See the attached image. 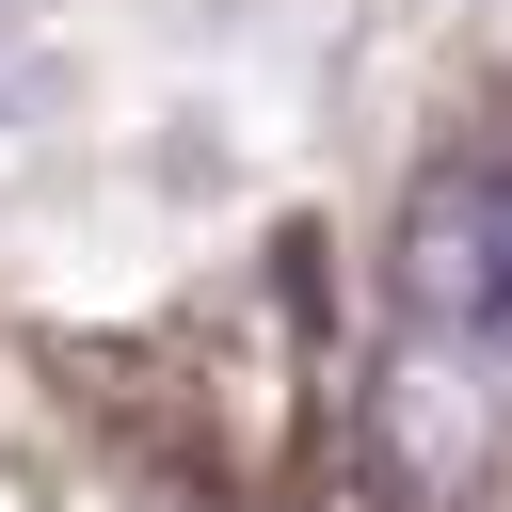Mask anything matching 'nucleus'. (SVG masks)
Listing matches in <instances>:
<instances>
[{"label": "nucleus", "mask_w": 512, "mask_h": 512, "mask_svg": "<svg viewBox=\"0 0 512 512\" xmlns=\"http://www.w3.org/2000/svg\"><path fill=\"white\" fill-rule=\"evenodd\" d=\"M416 304L480 368H512V160H480V176H448L416 208Z\"/></svg>", "instance_id": "nucleus-1"}]
</instances>
